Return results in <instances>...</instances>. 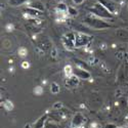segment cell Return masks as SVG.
<instances>
[{"label":"cell","mask_w":128,"mask_h":128,"mask_svg":"<svg viewBox=\"0 0 128 128\" xmlns=\"http://www.w3.org/2000/svg\"><path fill=\"white\" fill-rule=\"evenodd\" d=\"M83 24H85L89 28L94 29V30H104V29H109L112 27L108 22H106V20L94 16H88L86 18H84Z\"/></svg>","instance_id":"cell-1"},{"label":"cell","mask_w":128,"mask_h":128,"mask_svg":"<svg viewBox=\"0 0 128 128\" xmlns=\"http://www.w3.org/2000/svg\"><path fill=\"white\" fill-rule=\"evenodd\" d=\"M88 12L90 14H92V16H98L100 18H102V20H113L114 18V16L106 9L104 5H102L100 2H95L91 7L88 8Z\"/></svg>","instance_id":"cell-2"},{"label":"cell","mask_w":128,"mask_h":128,"mask_svg":"<svg viewBox=\"0 0 128 128\" xmlns=\"http://www.w3.org/2000/svg\"><path fill=\"white\" fill-rule=\"evenodd\" d=\"M96 1L100 2L102 5H104L113 16L119 14V4L113 1V0H96Z\"/></svg>","instance_id":"cell-3"},{"label":"cell","mask_w":128,"mask_h":128,"mask_svg":"<svg viewBox=\"0 0 128 128\" xmlns=\"http://www.w3.org/2000/svg\"><path fill=\"white\" fill-rule=\"evenodd\" d=\"M72 75L76 76L80 80H89L91 78V74L86 69H83V68H80V67L73 68Z\"/></svg>","instance_id":"cell-4"},{"label":"cell","mask_w":128,"mask_h":128,"mask_svg":"<svg viewBox=\"0 0 128 128\" xmlns=\"http://www.w3.org/2000/svg\"><path fill=\"white\" fill-rule=\"evenodd\" d=\"M90 41V37L84 33H76L75 37V47H84Z\"/></svg>","instance_id":"cell-5"},{"label":"cell","mask_w":128,"mask_h":128,"mask_svg":"<svg viewBox=\"0 0 128 128\" xmlns=\"http://www.w3.org/2000/svg\"><path fill=\"white\" fill-rule=\"evenodd\" d=\"M85 122H86V118L81 113H77L73 116V118L71 120V126L73 128H81L83 127Z\"/></svg>","instance_id":"cell-6"},{"label":"cell","mask_w":128,"mask_h":128,"mask_svg":"<svg viewBox=\"0 0 128 128\" xmlns=\"http://www.w3.org/2000/svg\"><path fill=\"white\" fill-rule=\"evenodd\" d=\"M28 6L31 8H34L36 10H39V12H44L45 10V6L42 3L40 0H31V1L28 3Z\"/></svg>","instance_id":"cell-7"},{"label":"cell","mask_w":128,"mask_h":128,"mask_svg":"<svg viewBox=\"0 0 128 128\" xmlns=\"http://www.w3.org/2000/svg\"><path fill=\"white\" fill-rule=\"evenodd\" d=\"M24 12L29 16L31 18H38L40 16H41V12H39V10H36L34 8H31V7H26L24 9Z\"/></svg>","instance_id":"cell-8"},{"label":"cell","mask_w":128,"mask_h":128,"mask_svg":"<svg viewBox=\"0 0 128 128\" xmlns=\"http://www.w3.org/2000/svg\"><path fill=\"white\" fill-rule=\"evenodd\" d=\"M62 42L64 46H65L66 48H68V49H74L75 48V41L71 40L70 38H68L65 35L62 37Z\"/></svg>","instance_id":"cell-9"},{"label":"cell","mask_w":128,"mask_h":128,"mask_svg":"<svg viewBox=\"0 0 128 128\" xmlns=\"http://www.w3.org/2000/svg\"><path fill=\"white\" fill-rule=\"evenodd\" d=\"M47 118H48V115L47 114L41 116L40 118L35 122L33 128H44V126H45V124L47 122Z\"/></svg>","instance_id":"cell-10"},{"label":"cell","mask_w":128,"mask_h":128,"mask_svg":"<svg viewBox=\"0 0 128 128\" xmlns=\"http://www.w3.org/2000/svg\"><path fill=\"white\" fill-rule=\"evenodd\" d=\"M79 82H80V79H79V78H77L76 76H74V75H71V76L68 78L67 84H68L69 87H76L77 85L79 84Z\"/></svg>","instance_id":"cell-11"},{"label":"cell","mask_w":128,"mask_h":128,"mask_svg":"<svg viewBox=\"0 0 128 128\" xmlns=\"http://www.w3.org/2000/svg\"><path fill=\"white\" fill-rule=\"evenodd\" d=\"M30 1H31V0H8V4L10 6L16 7V6H20L23 4H27Z\"/></svg>","instance_id":"cell-12"},{"label":"cell","mask_w":128,"mask_h":128,"mask_svg":"<svg viewBox=\"0 0 128 128\" xmlns=\"http://www.w3.org/2000/svg\"><path fill=\"white\" fill-rule=\"evenodd\" d=\"M50 91H51V93H53V94L58 93V92L60 91V85H58V83H56V82H52V83H51V86H50Z\"/></svg>","instance_id":"cell-13"},{"label":"cell","mask_w":128,"mask_h":128,"mask_svg":"<svg viewBox=\"0 0 128 128\" xmlns=\"http://www.w3.org/2000/svg\"><path fill=\"white\" fill-rule=\"evenodd\" d=\"M68 7L69 6H67L64 2H60L58 5H56V10L58 12H68Z\"/></svg>","instance_id":"cell-14"},{"label":"cell","mask_w":128,"mask_h":128,"mask_svg":"<svg viewBox=\"0 0 128 128\" xmlns=\"http://www.w3.org/2000/svg\"><path fill=\"white\" fill-rule=\"evenodd\" d=\"M68 14L71 16H76L78 14V10L75 8V7H73V6H69L68 7Z\"/></svg>","instance_id":"cell-15"},{"label":"cell","mask_w":128,"mask_h":128,"mask_svg":"<svg viewBox=\"0 0 128 128\" xmlns=\"http://www.w3.org/2000/svg\"><path fill=\"white\" fill-rule=\"evenodd\" d=\"M44 128H58V126L56 124V123H53V122H50V121H47Z\"/></svg>","instance_id":"cell-16"},{"label":"cell","mask_w":128,"mask_h":128,"mask_svg":"<svg viewBox=\"0 0 128 128\" xmlns=\"http://www.w3.org/2000/svg\"><path fill=\"white\" fill-rule=\"evenodd\" d=\"M62 102H56L54 104H53V109L54 110L60 111V109H62Z\"/></svg>","instance_id":"cell-17"},{"label":"cell","mask_w":128,"mask_h":128,"mask_svg":"<svg viewBox=\"0 0 128 128\" xmlns=\"http://www.w3.org/2000/svg\"><path fill=\"white\" fill-rule=\"evenodd\" d=\"M104 128H118V126L114 123H108L104 125Z\"/></svg>","instance_id":"cell-18"},{"label":"cell","mask_w":128,"mask_h":128,"mask_svg":"<svg viewBox=\"0 0 128 128\" xmlns=\"http://www.w3.org/2000/svg\"><path fill=\"white\" fill-rule=\"evenodd\" d=\"M73 1V3L74 4H76V5H80V4H82L85 0H72Z\"/></svg>","instance_id":"cell-19"},{"label":"cell","mask_w":128,"mask_h":128,"mask_svg":"<svg viewBox=\"0 0 128 128\" xmlns=\"http://www.w3.org/2000/svg\"><path fill=\"white\" fill-rule=\"evenodd\" d=\"M51 50H52V52H51V56L56 58V48H52Z\"/></svg>","instance_id":"cell-20"},{"label":"cell","mask_w":128,"mask_h":128,"mask_svg":"<svg viewBox=\"0 0 128 128\" xmlns=\"http://www.w3.org/2000/svg\"><path fill=\"white\" fill-rule=\"evenodd\" d=\"M24 128H32V126H31V125H30V124H26V125H25V127H24Z\"/></svg>","instance_id":"cell-21"},{"label":"cell","mask_w":128,"mask_h":128,"mask_svg":"<svg viewBox=\"0 0 128 128\" xmlns=\"http://www.w3.org/2000/svg\"><path fill=\"white\" fill-rule=\"evenodd\" d=\"M126 122H127V123H128V115H127V116H126Z\"/></svg>","instance_id":"cell-22"},{"label":"cell","mask_w":128,"mask_h":128,"mask_svg":"<svg viewBox=\"0 0 128 128\" xmlns=\"http://www.w3.org/2000/svg\"><path fill=\"white\" fill-rule=\"evenodd\" d=\"M58 1H60V2H64V0H58Z\"/></svg>","instance_id":"cell-23"},{"label":"cell","mask_w":128,"mask_h":128,"mask_svg":"<svg viewBox=\"0 0 128 128\" xmlns=\"http://www.w3.org/2000/svg\"><path fill=\"white\" fill-rule=\"evenodd\" d=\"M81 128H83V127H81Z\"/></svg>","instance_id":"cell-24"},{"label":"cell","mask_w":128,"mask_h":128,"mask_svg":"<svg viewBox=\"0 0 128 128\" xmlns=\"http://www.w3.org/2000/svg\"><path fill=\"white\" fill-rule=\"evenodd\" d=\"M91 128H92V127H91Z\"/></svg>","instance_id":"cell-25"}]
</instances>
